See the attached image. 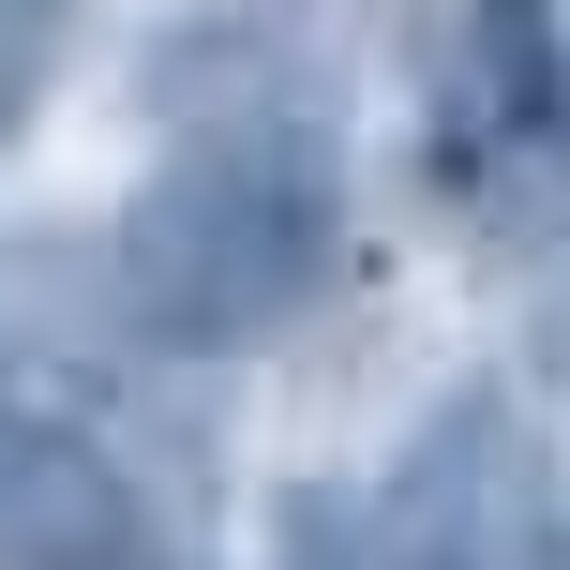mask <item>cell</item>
<instances>
[{"instance_id": "obj_7", "label": "cell", "mask_w": 570, "mask_h": 570, "mask_svg": "<svg viewBox=\"0 0 570 570\" xmlns=\"http://www.w3.org/2000/svg\"><path fill=\"white\" fill-rule=\"evenodd\" d=\"M0 46H16V0H0Z\"/></svg>"}, {"instance_id": "obj_6", "label": "cell", "mask_w": 570, "mask_h": 570, "mask_svg": "<svg viewBox=\"0 0 570 570\" xmlns=\"http://www.w3.org/2000/svg\"><path fill=\"white\" fill-rule=\"evenodd\" d=\"M541 361H556V391H570V285L541 301Z\"/></svg>"}, {"instance_id": "obj_4", "label": "cell", "mask_w": 570, "mask_h": 570, "mask_svg": "<svg viewBox=\"0 0 570 570\" xmlns=\"http://www.w3.org/2000/svg\"><path fill=\"white\" fill-rule=\"evenodd\" d=\"M166 120L180 136H226V120H301V136H331V46H315L301 16H210L166 46Z\"/></svg>"}, {"instance_id": "obj_2", "label": "cell", "mask_w": 570, "mask_h": 570, "mask_svg": "<svg viewBox=\"0 0 570 570\" xmlns=\"http://www.w3.org/2000/svg\"><path fill=\"white\" fill-rule=\"evenodd\" d=\"M391 541H405V570H570L556 481L495 391H451L421 421V451L391 465Z\"/></svg>"}, {"instance_id": "obj_1", "label": "cell", "mask_w": 570, "mask_h": 570, "mask_svg": "<svg viewBox=\"0 0 570 570\" xmlns=\"http://www.w3.org/2000/svg\"><path fill=\"white\" fill-rule=\"evenodd\" d=\"M331 271V136L301 120H226L180 136L120 210V301L166 345H256Z\"/></svg>"}, {"instance_id": "obj_3", "label": "cell", "mask_w": 570, "mask_h": 570, "mask_svg": "<svg viewBox=\"0 0 570 570\" xmlns=\"http://www.w3.org/2000/svg\"><path fill=\"white\" fill-rule=\"evenodd\" d=\"M0 570H180L150 541L136 481L76 435H16L0 451Z\"/></svg>"}, {"instance_id": "obj_5", "label": "cell", "mask_w": 570, "mask_h": 570, "mask_svg": "<svg viewBox=\"0 0 570 570\" xmlns=\"http://www.w3.org/2000/svg\"><path fill=\"white\" fill-rule=\"evenodd\" d=\"M451 106L495 120V136H541V120L570 106V30L541 16V0H481L451 46Z\"/></svg>"}]
</instances>
